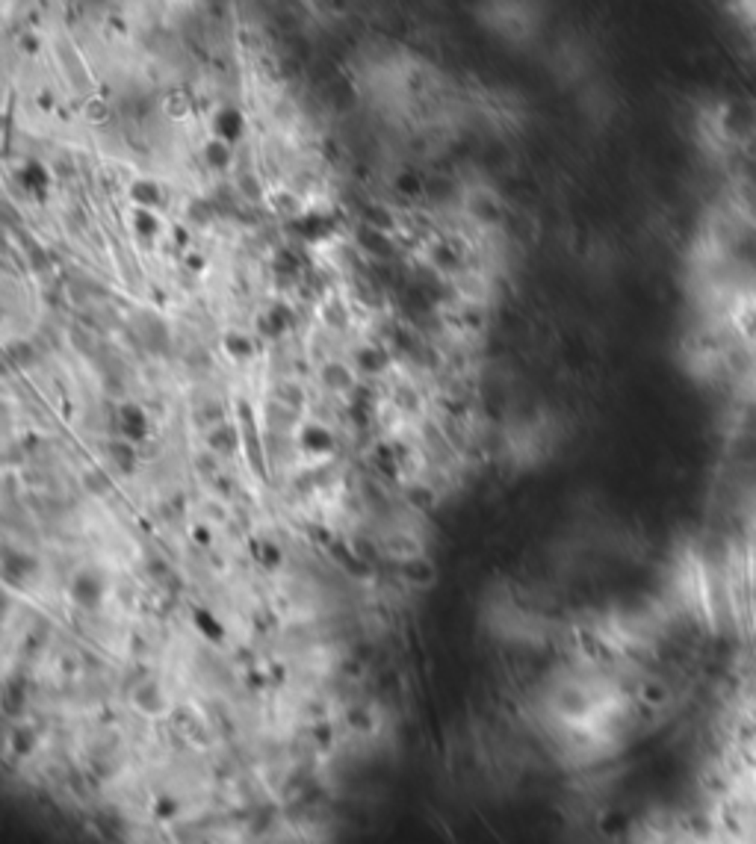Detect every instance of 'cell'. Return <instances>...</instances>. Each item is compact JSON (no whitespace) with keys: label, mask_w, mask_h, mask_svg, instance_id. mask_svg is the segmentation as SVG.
<instances>
[{"label":"cell","mask_w":756,"mask_h":844,"mask_svg":"<svg viewBox=\"0 0 756 844\" xmlns=\"http://www.w3.org/2000/svg\"><path fill=\"white\" fill-rule=\"evenodd\" d=\"M178 812H181V806H178V800H171V797H160L157 803H154V815L160 820H171Z\"/></svg>","instance_id":"9"},{"label":"cell","mask_w":756,"mask_h":844,"mask_svg":"<svg viewBox=\"0 0 756 844\" xmlns=\"http://www.w3.org/2000/svg\"><path fill=\"white\" fill-rule=\"evenodd\" d=\"M71 599L80 609H98L104 599V581L92 573H77L71 581Z\"/></svg>","instance_id":"2"},{"label":"cell","mask_w":756,"mask_h":844,"mask_svg":"<svg viewBox=\"0 0 756 844\" xmlns=\"http://www.w3.org/2000/svg\"><path fill=\"white\" fill-rule=\"evenodd\" d=\"M192 617H196V629H198V632H201V635H204L207 641H213V644H219V641L225 638V629H222V623H219V620H216V617H213L210 611H201V609H198V611H196V614H192Z\"/></svg>","instance_id":"4"},{"label":"cell","mask_w":756,"mask_h":844,"mask_svg":"<svg viewBox=\"0 0 756 844\" xmlns=\"http://www.w3.org/2000/svg\"><path fill=\"white\" fill-rule=\"evenodd\" d=\"M363 714H366V711H352V718H349V723H352V726H370V721H366V718H363Z\"/></svg>","instance_id":"13"},{"label":"cell","mask_w":756,"mask_h":844,"mask_svg":"<svg viewBox=\"0 0 756 844\" xmlns=\"http://www.w3.org/2000/svg\"><path fill=\"white\" fill-rule=\"evenodd\" d=\"M361 366H363V370H370V372H376V370H384V355H381L378 349L363 352V355H361Z\"/></svg>","instance_id":"10"},{"label":"cell","mask_w":756,"mask_h":844,"mask_svg":"<svg viewBox=\"0 0 756 844\" xmlns=\"http://www.w3.org/2000/svg\"><path fill=\"white\" fill-rule=\"evenodd\" d=\"M136 703H139L145 711H160V706H163V697H160V691H157L154 685H145V688H139Z\"/></svg>","instance_id":"7"},{"label":"cell","mask_w":756,"mask_h":844,"mask_svg":"<svg viewBox=\"0 0 756 844\" xmlns=\"http://www.w3.org/2000/svg\"><path fill=\"white\" fill-rule=\"evenodd\" d=\"M225 352H228L231 357H236V360H246V357L254 355V345H251L248 337H243V334H231V337L225 340Z\"/></svg>","instance_id":"6"},{"label":"cell","mask_w":756,"mask_h":844,"mask_svg":"<svg viewBox=\"0 0 756 844\" xmlns=\"http://www.w3.org/2000/svg\"><path fill=\"white\" fill-rule=\"evenodd\" d=\"M192 537H196V540H198V544H201V546H207V544H210V540H213V534L207 532V526H196V529H192Z\"/></svg>","instance_id":"12"},{"label":"cell","mask_w":756,"mask_h":844,"mask_svg":"<svg viewBox=\"0 0 756 844\" xmlns=\"http://www.w3.org/2000/svg\"><path fill=\"white\" fill-rule=\"evenodd\" d=\"M301 446L311 454H328L334 449V437L322 425H305V431H301Z\"/></svg>","instance_id":"3"},{"label":"cell","mask_w":756,"mask_h":844,"mask_svg":"<svg viewBox=\"0 0 756 844\" xmlns=\"http://www.w3.org/2000/svg\"><path fill=\"white\" fill-rule=\"evenodd\" d=\"M405 570H408V579H414L417 584H425V581L435 579V570H431L428 561H411Z\"/></svg>","instance_id":"8"},{"label":"cell","mask_w":756,"mask_h":844,"mask_svg":"<svg viewBox=\"0 0 756 844\" xmlns=\"http://www.w3.org/2000/svg\"><path fill=\"white\" fill-rule=\"evenodd\" d=\"M251 549H254L257 564L266 567V570H275V567L281 564V558H284V555H281V549L272 544V540H254V546H251Z\"/></svg>","instance_id":"5"},{"label":"cell","mask_w":756,"mask_h":844,"mask_svg":"<svg viewBox=\"0 0 756 844\" xmlns=\"http://www.w3.org/2000/svg\"><path fill=\"white\" fill-rule=\"evenodd\" d=\"M12 747H15V753H30V747H33V732H30V729H18V732H15V738H12Z\"/></svg>","instance_id":"11"},{"label":"cell","mask_w":756,"mask_h":844,"mask_svg":"<svg viewBox=\"0 0 756 844\" xmlns=\"http://www.w3.org/2000/svg\"><path fill=\"white\" fill-rule=\"evenodd\" d=\"M116 422H119V434L127 443H139V440L148 437V417H145V410L136 407V405H121L119 414H116Z\"/></svg>","instance_id":"1"}]
</instances>
